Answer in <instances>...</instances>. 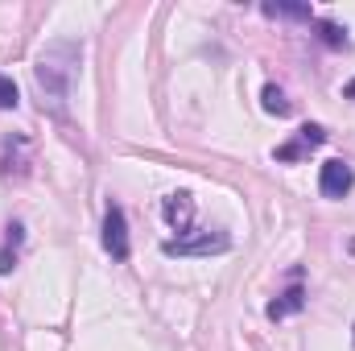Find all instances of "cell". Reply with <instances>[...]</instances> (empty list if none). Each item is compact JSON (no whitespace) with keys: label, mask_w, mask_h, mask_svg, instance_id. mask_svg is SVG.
<instances>
[{"label":"cell","mask_w":355,"mask_h":351,"mask_svg":"<svg viewBox=\"0 0 355 351\" xmlns=\"http://www.w3.org/2000/svg\"><path fill=\"white\" fill-rule=\"evenodd\" d=\"M103 248H107L112 261H128L132 257L128 219H124V207L120 203H107V211H103Z\"/></svg>","instance_id":"3"},{"label":"cell","mask_w":355,"mask_h":351,"mask_svg":"<svg viewBox=\"0 0 355 351\" xmlns=\"http://www.w3.org/2000/svg\"><path fill=\"white\" fill-rule=\"evenodd\" d=\"M21 244H25V223H8L4 228V248H0V277L17 268V257H21Z\"/></svg>","instance_id":"8"},{"label":"cell","mask_w":355,"mask_h":351,"mask_svg":"<svg viewBox=\"0 0 355 351\" xmlns=\"http://www.w3.org/2000/svg\"><path fill=\"white\" fill-rule=\"evenodd\" d=\"M21 103V91H17V83L8 79V75H0V112H12Z\"/></svg>","instance_id":"13"},{"label":"cell","mask_w":355,"mask_h":351,"mask_svg":"<svg viewBox=\"0 0 355 351\" xmlns=\"http://www.w3.org/2000/svg\"><path fill=\"white\" fill-rule=\"evenodd\" d=\"M261 99H265V112H268V116H281V120H285V116L293 112V103L285 99V91L277 87V83H268V87L261 91Z\"/></svg>","instance_id":"12"},{"label":"cell","mask_w":355,"mask_h":351,"mask_svg":"<svg viewBox=\"0 0 355 351\" xmlns=\"http://www.w3.org/2000/svg\"><path fill=\"white\" fill-rule=\"evenodd\" d=\"M343 95H347V99H355V79L347 83V87H343Z\"/></svg>","instance_id":"14"},{"label":"cell","mask_w":355,"mask_h":351,"mask_svg":"<svg viewBox=\"0 0 355 351\" xmlns=\"http://www.w3.org/2000/svg\"><path fill=\"white\" fill-rule=\"evenodd\" d=\"M261 12L265 17H277V21H310L314 25V8L310 4H289V0H268V4H261Z\"/></svg>","instance_id":"11"},{"label":"cell","mask_w":355,"mask_h":351,"mask_svg":"<svg viewBox=\"0 0 355 351\" xmlns=\"http://www.w3.org/2000/svg\"><path fill=\"white\" fill-rule=\"evenodd\" d=\"M314 33H318V42H322V46H331V50H347V46H352V37H347V25H339V21L314 17Z\"/></svg>","instance_id":"10"},{"label":"cell","mask_w":355,"mask_h":351,"mask_svg":"<svg viewBox=\"0 0 355 351\" xmlns=\"http://www.w3.org/2000/svg\"><path fill=\"white\" fill-rule=\"evenodd\" d=\"M322 141H327V128H322V124H302L297 137L277 149V162H297V157H306L310 149H318Z\"/></svg>","instance_id":"6"},{"label":"cell","mask_w":355,"mask_h":351,"mask_svg":"<svg viewBox=\"0 0 355 351\" xmlns=\"http://www.w3.org/2000/svg\"><path fill=\"white\" fill-rule=\"evenodd\" d=\"M302 306H306V289L302 285H289L285 293H277V302H268V318H293V314H302Z\"/></svg>","instance_id":"9"},{"label":"cell","mask_w":355,"mask_h":351,"mask_svg":"<svg viewBox=\"0 0 355 351\" xmlns=\"http://www.w3.org/2000/svg\"><path fill=\"white\" fill-rule=\"evenodd\" d=\"M352 343H355V327H352Z\"/></svg>","instance_id":"15"},{"label":"cell","mask_w":355,"mask_h":351,"mask_svg":"<svg viewBox=\"0 0 355 351\" xmlns=\"http://www.w3.org/2000/svg\"><path fill=\"white\" fill-rule=\"evenodd\" d=\"M79 62H83V46L71 42V37H58V42H50V46L37 54L33 79H37V91H42V103H50L54 112L67 108L71 87H75V79H79Z\"/></svg>","instance_id":"1"},{"label":"cell","mask_w":355,"mask_h":351,"mask_svg":"<svg viewBox=\"0 0 355 351\" xmlns=\"http://www.w3.org/2000/svg\"><path fill=\"white\" fill-rule=\"evenodd\" d=\"M352 186H355V170L347 162H339V157L322 162V170H318V190H322L327 198H343V194H352Z\"/></svg>","instance_id":"4"},{"label":"cell","mask_w":355,"mask_h":351,"mask_svg":"<svg viewBox=\"0 0 355 351\" xmlns=\"http://www.w3.org/2000/svg\"><path fill=\"white\" fill-rule=\"evenodd\" d=\"M232 248V236L227 232H186V236H174V240H166L162 244V252L166 257H219V252H227Z\"/></svg>","instance_id":"2"},{"label":"cell","mask_w":355,"mask_h":351,"mask_svg":"<svg viewBox=\"0 0 355 351\" xmlns=\"http://www.w3.org/2000/svg\"><path fill=\"white\" fill-rule=\"evenodd\" d=\"M162 219L174 228L178 236H186V232H190V223H194V198H190L186 190L166 194V198H162Z\"/></svg>","instance_id":"5"},{"label":"cell","mask_w":355,"mask_h":351,"mask_svg":"<svg viewBox=\"0 0 355 351\" xmlns=\"http://www.w3.org/2000/svg\"><path fill=\"white\" fill-rule=\"evenodd\" d=\"M0 170H4V174H17V178L29 170V141H25L21 132L4 137V157H0Z\"/></svg>","instance_id":"7"}]
</instances>
